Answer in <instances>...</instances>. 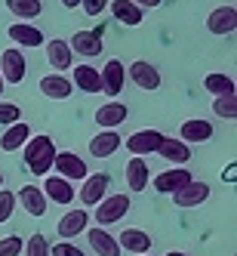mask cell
Masks as SVG:
<instances>
[{"label":"cell","instance_id":"15","mask_svg":"<svg viewBox=\"0 0 237 256\" xmlns=\"http://www.w3.org/2000/svg\"><path fill=\"white\" fill-rule=\"evenodd\" d=\"M130 78H133V84L139 86V90H157L160 86V71L151 65V62H145V59H136L133 65H130Z\"/></svg>","mask_w":237,"mask_h":256},{"label":"cell","instance_id":"27","mask_svg":"<svg viewBox=\"0 0 237 256\" xmlns=\"http://www.w3.org/2000/svg\"><path fill=\"white\" fill-rule=\"evenodd\" d=\"M71 80L65 78V74H46V78H40V93L46 96V99H56V102H62V99H68L71 96Z\"/></svg>","mask_w":237,"mask_h":256},{"label":"cell","instance_id":"28","mask_svg":"<svg viewBox=\"0 0 237 256\" xmlns=\"http://www.w3.org/2000/svg\"><path fill=\"white\" fill-rule=\"evenodd\" d=\"M28 139H31V126L25 120H19V124H12V126L3 130V136H0V148L3 152H19Z\"/></svg>","mask_w":237,"mask_h":256},{"label":"cell","instance_id":"38","mask_svg":"<svg viewBox=\"0 0 237 256\" xmlns=\"http://www.w3.org/2000/svg\"><path fill=\"white\" fill-rule=\"evenodd\" d=\"M133 4L139 6V10H154V6H160L163 0H133Z\"/></svg>","mask_w":237,"mask_h":256},{"label":"cell","instance_id":"35","mask_svg":"<svg viewBox=\"0 0 237 256\" xmlns=\"http://www.w3.org/2000/svg\"><path fill=\"white\" fill-rule=\"evenodd\" d=\"M12 210H15V194L3 188V192H0V226L12 219Z\"/></svg>","mask_w":237,"mask_h":256},{"label":"cell","instance_id":"21","mask_svg":"<svg viewBox=\"0 0 237 256\" xmlns=\"http://www.w3.org/2000/svg\"><path fill=\"white\" fill-rule=\"evenodd\" d=\"M126 118H130V108H126L123 102H108V105H102L96 112V124L102 126V130H117Z\"/></svg>","mask_w":237,"mask_h":256},{"label":"cell","instance_id":"17","mask_svg":"<svg viewBox=\"0 0 237 256\" xmlns=\"http://www.w3.org/2000/svg\"><path fill=\"white\" fill-rule=\"evenodd\" d=\"M117 244H120V250H130V253L142 256V253H151L154 241H151V234L145 228H123L120 238H117Z\"/></svg>","mask_w":237,"mask_h":256},{"label":"cell","instance_id":"6","mask_svg":"<svg viewBox=\"0 0 237 256\" xmlns=\"http://www.w3.org/2000/svg\"><path fill=\"white\" fill-rule=\"evenodd\" d=\"M188 182H191V173L185 167H170V170L154 176V192L157 194H176L182 186H188Z\"/></svg>","mask_w":237,"mask_h":256},{"label":"cell","instance_id":"19","mask_svg":"<svg viewBox=\"0 0 237 256\" xmlns=\"http://www.w3.org/2000/svg\"><path fill=\"white\" fill-rule=\"evenodd\" d=\"M151 182V167L142 158H130L126 160V188L130 192H145Z\"/></svg>","mask_w":237,"mask_h":256},{"label":"cell","instance_id":"36","mask_svg":"<svg viewBox=\"0 0 237 256\" xmlns=\"http://www.w3.org/2000/svg\"><path fill=\"white\" fill-rule=\"evenodd\" d=\"M49 256H86L77 244H71V241H62L56 247H49Z\"/></svg>","mask_w":237,"mask_h":256},{"label":"cell","instance_id":"7","mask_svg":"<svg viewBox=\"0 0 237 256\" xmlns=\"http://www.w3.org/2000/svg\"><path fill=\"white\" fill-rule=\"evenodd\" d=\"M43 198L46 200H52V204H62V207H68L71 200L77 198V192H74V186H71L68 179H62V176H46V182H43Z\"/></svg>","mask_w":237,"mask_h":256},{"label":"cell","instance_id":"32","mask_svg":"<svg viewBox=\"0 0 237 256\" xmlns=\"http://www.w3.org/2000/svg\"><path fill=\"white\" fill-rule=\"evenodd\" d=\"M22 253H25V256H49V241H46L40 232H34V234L28 238V244L22 247Z\"/></svg>","mask_w":237,"mask_h":256},{"label":"cell","instance_id":"9","mask_svg":"<svg viewBox=\"0 0 237 256\" xmlns=\"http://www.w3.org/2000/svg\"><path fill=\"white\" fill-rule=\"evenodd\" d=\"M204 200H210V186H207V182H194V179L173 194V204L176 207H185V210L188 207H200Z\"/></svg>","mask_w":237,"mask_h":256},{"label":"cell","instance_id":"11","mask_svg":"<svg viewBox=\"0 0 237 256\" xmlns=\"http://www.w3.org/2000/svg\"><path fill=\"white\" fill-rule=\"evenodd\" d=\"M86 241L89 247H93L99 256H120V244H117V238L102 228V226H93V228H86Z\"/></svg>","mask_w":237,"mask_h":256},{"label":"cell","instance_id":"5","mask_svg":"<svg viewBox=\"0 0 237 256\" xmlns=\"http://www.w3.org/2000/svg\"><path fill=\"white\" fill-rule=\"evenodd\" d=\"M25 56L22 50H3V56H0V78H3V84H22L25 80Z\"/></svg>","mask_w":237,"mask_h":256},{"label":"cell","instance_id":"43","mask_svg":"<svg viewBox=\"0 0 237 256\" xmlns=\"http://www.w3.org/2000/svg\"><path fill=\"white\" fill-rule=\"evenodd\" d=\"M142 256H151V253H142Z\"/></svg>","mask_w":237,"mask_h":256},{"label":"cell","instance_id":"16","mask_svg":"<svg viewBox=\"0 0 237 256\" xmlns=\"http://www.w3.org/2000/svg\"><path fill=\"white\" fill-rule=\"evenodd\" d=\"M71 86H77L80 93H102L99 68H93V65H77V68H71Z\"/></svg>","mask_w":237,"mask_h":256},{"label":"cell","instance_id":"12","mask_svg":"<svg viewBox=\"0 0 237 256\" xmlns=\"http://www.w3.org/2000/svg\"><path fill=\"white\" fill-rule=\"evenodd\" d=\"M108 186H111V176L108 173H93V176H86L83 179V188H80V200L86 207H96L99 200L105 198Z\"/></svg>","mask_w":237,"mask_h":256},{"label":"cell","instance_id":"41","mask_svg":"<svg viewBox=\"0 0 237 256\" xmlns=\"http://www.w3.org/2000/svg\"><path fill=\"white\" fill-rule=\"evenodd\" d=\"M0 96H3V78H0Z\"/></svg>","mask_w":237,"mask_h":256},{"label":"cell","instance_id":"10","mask_svg":"<svg viewBox=\"0 0 237 256\" xmlns=\"http://www.w3.org/2000/svg\"><path fill=\"white\" fill-rule=\"evenodd\" d=\"M68 46H71V52H80V56H86V59H93V56H99L102 52V28L99 31H74V38L68 40Z\"/></svg>","mask_w":237,"mask_h":256},{"label":"cell","instance_id":"25","mask_svg":"<svg viewBox=\"0 0 237 256\" xmlns=\"http://www.w3.org/2000/svg\"><path fill=\"white\" fill-rule=\"evenodd\" d=\"M157 154L163 158V160H170V164H176V167H182V164H188L191 160V148L185 142H176V139H170V136H163V142H160V148H157Z\"/></svg>","mask_w":237,"mask_h":256},{"label":"cell","instance_id":"4","mask_svg":"<svg viewBox=\"0 0 237 256\" xmlns=\"http://www.w3.org/2000/svg\"><path fill=\"white\" fill-rule=\"evenodd\" d=\"M207 31L216 34V38H225V34H234L237 31V10L228 4V6H216L210 16H207Z\"/></svg>","mask_w":237,"mask_h":256},{"label":"cell","instance_id":"26","mask_svg":"<svg viewBox=\"0 0 237 256\" xmlns=\"http://www.w3.org/2000/svg\"><path fill=\"white\" fill-rule=\"evenodd\" d=\"M15 200H22V207L28 210V216H43L46 204H49V200L43 198V192H40V186H22Z\"/></svg>","mask_w":237,"mask_h":256},{"label":"cell","instance_id":"24","mask_svg":"<svg viewBox=\"0 0 237 256\" xmlns=\"http://www.w3.org/2000/svg\"><path fill=\"white\" fill-rule=\"evenodd\" d=\"M89 228V213L86 210H68L62 219H59V234L62 238H77V234H83Z\"/></svg>","mask_w":237,"mask_h":256},{"label":"cell","instance_id":"22","mask_svg":"<svg viewBox=\"0 0 237 256\" xmlns=\"http://www.w3.org/2000/svg\"><path fill=\"white\" fill-rule=\"evenodd\" d=\"M179 139L182 142H210L213 139V124L210 120H204V118H191V120H185L179 126Z\"/></svg>","mask_w":237,"mask_h":256},{"label":"cell","instance_id":"2","mask_svg":"<svg viewBox=\"0 0 237 256\" xmlns=\"http://www.w3.org/2000/svg\"><path fill=\"white\" fill-rule=\"evenodd\" d=\"M130 213V194H105L99 204H96V222L105 228V226H114Z\"/></svg>","mask_w":237,"mask_h":256},{"label":"cell","instance_id":"20","mask_svg":"<svg viewBox=\"0 0 237 256\" xmlns=\"http://www.w3.org/2000/svg\"><path fill=\"white\" fill-rule=\"evenodd\" d=\"M9 40H15L19 46H28V50H34V46H43L46 44V38H43V31L40 28H34V25H28V22H15V25H9Z\"/></svg>","mask_w":237,"mask_h":256},{"label":"cell","instance_id":"29","mask_svg":"<svg viewBox=\"0 0 237 256\" xmlns=\"http://www.w3.org/2000/svg\"><path fill=\"white\" fill-rule=\"evenodd\" d=\"M204 90L213 93V96H237L234 78H228V74H207L204 78Z\"/></svg>","mask_w":237,"mask_h":256},{"label":"cell","instance_id":"18","mask_svg":"<svg viewBox=\"0 0 237 256\" xmlns=\"http://www.w3.org/2000/svg\"><path fill=\"white\" fill-rule=\"evenodd\" d=\"M120 145H123V139H120L117 130H102V133H96L93 139H89V154L102 160V158H111Z\"/></svg>","mask_w":237,"mask_h":256},{"label":"cell","instance_id":"40","mask_svg":"<svg viewBox=\"0 0 237 256\" xmlns=\"http://www.w3.org/2000/svg\"><path fill=\"white\" fill-rule=\"evenodd\" d=\"M167 256H188V253H182V250H170Z\"/></svg>","mask_w":237,"mask_h":256},{"label":"cell","instance_id":"31","mask_svg":"<svg viewBox=\"0 0 237 256\" xmlns=\"http://www.w3.org/2000/svg\"><path fill=\"white\" fill-rule=\"evenodd\" d=\"M213 112H216V118L234 120L237 118V96H216L213 99Z\"/></svg>","mask_w":237,"mask_h":256},{"label":"cell","instance_id":"37","mask_svg":"<svg viewBox=\"0 0 237 256\" xmlns=\"http://www.w3.org/2000/svg\"><path fill=\"white\" fill-rule=\"evenodd\" d=\"M108 4H111V0H80V6H83L86 16H102Z\"/></svg>","mask_w":237,"mask_h":256},{"label":"cell","instance_id":"23","mask_svg":"<svg viewBox=\"0 0 237 256\" xmlns=\"http://www.w3.org/2000/svg\"><path fill=\"white\" fill-rule=\"evenodd\" d=\"M111 16L120 22V25H126V28H136V25H142L145 22V12L133 4V0H111Z\"/></svg>","mask_w":237,"mask_h":256},{"label":"cell","instance_id":"13","mask_svg":"<svg viewBox=\"0 0 237 256\" xmlns=\"http://www.w3.org/2000/svg\"><path fill=\"white\" fill-rule=\"evenodd\" d=\"M99 78H102V93L117 96L123 90V80H126V68L120 59H108V65L99 71Z\"/></svg>","mask_w":237,"mask_h":256},{"label":"cell","instance_id":"39","mask_svg":"<svg viewBox=\"0 0 237 256\" xmlns=\"http://www.w3.org/2000/svg\"><path fill=\"white\" fill-rule=\"evenodd\" d=\"M62 6H65V10H77L80 0H62Z\"/></svg>","mask_w":237,"mask_h":256},{"label":"cell","instance_id":"42","mask_svg":"<svg viewBox=\"0 0 237 256\" xmlns=\"http://www.w3.org/2000/svg\"><path fill=\"white\" fill-rule=\"evenodd\" d=\"M0 188H3V176H0Z\"/></svg>","mask_w":237,"mask_h":256},{"label":"cell","instance_id":"3","mask_svg":"<svg viewBox=\"0 0 237 256\" xmlns=\"http://www.w3.org/2000/svg\"><path fill=\"white\" fill-rule=\"evenodd\" d=\"M52 170H56V176L74 182V179H86L89 170H86V160L74 152H56V160H52Z\"/></svg>","mask_w":237,"mask_h":256},{"label":"cell","instance_id":"1","mask_svg":"<svg viewBox=\"0 0 237 256\" xmlns=\"http://www.w3.org/2000/svg\"><path fill=\"white\" fill-rule=\"evenodd\" d=\"M22 148H25V167L34 176H46L52 160H56V142H52V136L37 133V136H31Z\"/></svg>","mask_w":237,"mask_h":256},{"label":"cell","instance_id":"34","mask_svg":"<svg viewBox=\"0 0 237 256\" xmlns=\"http://www.w3.org/2000/svg\"><path fill=\"white\" fill-rule=\"evenodd\" d=\"M22 247H25V238L9 234L0 241V256H22Z\"/></svg>","mask_w":237,"mask_h":256},{"label":"cell","instance_id":"8","mask_svg":"<svg viewBox=\"0 0 237 256\" xmlns=\"http://www.w3.org/2000/svg\"><path fill=\"white\" fill-rule=\"evenodd\" d=\"M43 46H46V62H49L52 68H56V74H59V71L74 68V52H71L68 40H62V38H52V40H46Z\"/></svg>","mask_w":237,"mask_h":256},{"label":"cell","instance_id":"30","mask_svg":"<svg viewBox=\"0 0 237 256\" xmlns=\"http://www.w3.org/2000/svg\"><path fill=\"white\" fill-rule=\"evenodd\" d=\"M6 10L15 19H37L43 12V4L40 0H6Z\"/></svg>","mask_w":237,"mask_h":256},{"label":"cell","instance_id":"14","mask_svg":"<svg viewBox=\"0 0 237 256\" xmlns=\"http://www.w3.org/2000/svg\"><path fill=\"white\" fill-rule=\"evenodd\" d=\"M160 142H163V133H157V130H139V133H133L130 139H126V148H130L136 158H142V154H154L160 148Z\"/></svg>","mask_w":237,"mask_h":256},{"label":"cell","instance_id":"33","mask_svg":"<svg viewBox=\"0 0 237 256\" xmlns=\"http://www.w3.org/2000/svg\"><path fill=\"white\" fill-rule=\"evenodd\" d=\"M22 120V108L15 102H0V126H12Z\"/></svg>","mask_w":237,"mask_h":256}]
</instances>
